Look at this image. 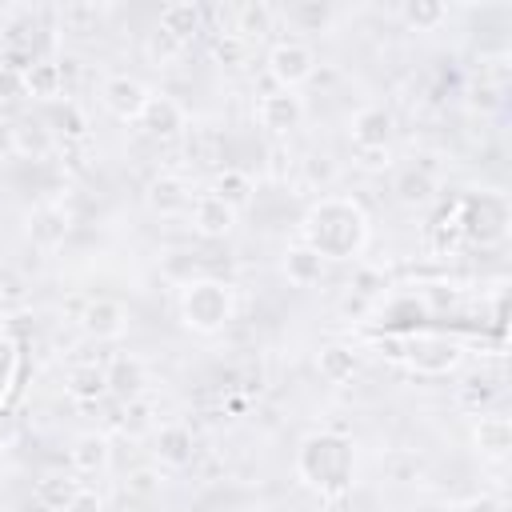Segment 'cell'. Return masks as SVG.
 <instances>
[{"label":"cell","instance_id":"obj_34","mask_svg":"<svg viewBox=\"0 0 512 512\" xmlns=\"http://www.w3.org/2000/svg\"><path fill=\"white\" fill-rule=\"evenodd\" d=\"M108 12H112L108 4H64V8H60V20H64L68 28H76V32H92Z\"/></svg>","mask_w":512,"mask_h":512},{"label":"cell","instance_id":"obj_46","mask_svg":"<svg viewBox=\"0 0 512 512\" xmlns=\"http://www.w3.org/2000/svg\"><path fill=\"white\" fill-rule=\"evenodd\" d=\"M356 160H360V168L380 172V168H392V148H364V152H356Z\"/></svg>","mask_w":512,"mask_h":512},{"label":"cell","instance_id":"obj_48","mask_svg":"<svg viewBox=\"0 0 512 512\" xmlns=\"http://www.w3.org/2000/svg\"><path fill=\"white\" fill-rule=\"evenodd\" d=\"M376 348H380V356H388V360H404V340H400V336H380Z\"/></svg>","mask_w":512,"mask_h":512},{"label":"cell","instance_id":"obj_22","mask_svg":"<svg viewBox=\"0 0 512 512\" xmlns=\"http://www.w3.org/2000/svg\"><path fill=\"white\" fill-rule=\"evenodd\" d=\"M64 232H68V212H64V204L48 200V204H36V208H32V216H28V240H32V244L56 248V244L64 240Z\"/></svg>","mask_w":512,"mask_h":512},{"label":"cell","instance_id":"obj_36","mask_svg":"<svg viewBox=\"0 0 512 512\" xmlns=\"http://www.w3.org/2000/svg\"><path fill=\"white\" fill-rule=\"evenodd\" d=\"M300 180H304L312 192H316V188L328 192V184L336 180V164H332L328 156H316V152H312V156L300 160Z\"/></svg>","mask_w":512,"mask_h":512},{"label":"cell","instance_id":"obj_12","mask_svg":"<svg viewBox=\"0 0 512 512\" xmlns=\"http://www.w3.org/2000/svg\"><path fill=\"white\" fill-rule=\"evenodd\" d=\"M188 220H192V232H196V236H204V240H224V236L236 232L240 212H232L220 196L200 192V196H192V204H188Z\"/></svg>","mask_w":512,"mask_h":512},{"label":"cell","instance_id":"obj_5","mask_svg":"<svg viewBox=\"0 0 512 512\" xmlns=\"http://www.w3.org/2000/svg\"><path fill=\"white\" fill-rule=\"evenodd\" d=\"M264 68H268L276 88L296 92L300 84H308L316 76V52L304 40H276L268 48V56H264Z\"/></svg>","mask_w":512,"mask_h":512},{"label":"cell","instance_id":"obj_37","mask_svg":"<svg viewBox=\"0 0 512 512\" xmlns=\"http://www.w3.org/2000/svg\"><path fill=\"white\" fill-rule=\"evenodd\" d=\"M460 240H464V232H460V220H456V208H452V212H444V216L436 220V228H432V252H436V256H448V252H456Z\"/></svg>","mask_w":512,"mask_h":512},{"label":"cell","instance_id":"obj_19","mask_svg":"<svg viewBox=\"0 0 512 512\" xmlns=\"http://www.w3.org/2000/svg\"><path fill=\"white\" fill-rule=\"evenodd\" d=\"M392 196H396L404 208H428V204L436 200V176H432L424 164L400 168L396 180H392Z\"/></svg>","mask_w":512,"mask_h":512},{"label":"cell","instance_id":"obj_21","mask_svg":"<svg viewBox=\"0 0 512 512\" xmlns=\"http://www.w3.org/2000/svg\"><path fill=\"white\" fill-rule=\"evenodd\" d=\"M64 64L60 60H48V56H36L32 60V68L24 72V84H28V100H44V104H52V100H60L64 96Z\"/></svg>","mask_w":512,"mask_h":512},{"label":"cell","instance_id":"obj_45","mask_svg":"<svg viewBox=\"0 0 512 512\" xmlns=\"http://www.w3.org/2000/svg\"><path fill=\"white\" fill-rule=\"evenodd\" d=\"M460 512H508V504L500 496H492V492H476V496H468L460 504Z\"/></svg>","mask_w":512,"mask_h":512},{"label":"cell","instance_id":"obj_23","mask_svg":"<svg viewBox=\"0 0 512 512\" xmlns=\"http://www.w3.org/2000/svg\"><path fill=\"white\" fill-rule=\"evenodd\" d=\"M200 24H204V12H200L196 0H172V4L160 8V20H156V28L168 32L172 40H180V44H188L200 32Z\"/></svg>","mask_w":512,"mask_h":512},{"label":"cell","instance_id":"obj_28","mask_svg":"<svg viewBox=\"0 0 512 512\" xmlns=\"http://www.w3.org/2000/svg\"><path fill=\"white\" fill-rule=\"evenodd\" d=\"M316 368L328 384H348L356 372H360V356L348 348V344H324L316 352Z\"/></svg>","mask_w":512,"mask_h":512},{"label":"cell","instance_id":"obj_7","mask_svg":"<svg viewBox=\"0 0 512 512\" xmlns=\"http://www.w3.org/2000/svg\"><path fill=\"white\" fill-rule=\"evenodd\" d=\"M148 100H152V88H148L140 76L112 72V76H104V84H100V104H104V112L116 116L120 124H136V120L144 116Z\"/></svg>","mask_w":512,"mask_h":512},{"label":"cell","instance_id":"obj_24","mask_svg":"<svg viewBox=\"0 0 512 512\" xmlns=\"http://www.w3.org/2000/svg\"><path fill=\"white\" fill-rule=\"evenodd\" d=\"M64 392H68L72 400H80V404H100V400L108 396L104 364H92V360L72 364V368H68V376H64Z\"/></svg>","mask_w":512,"mask_h":512},{"label":"cell","instance_id":"obj_15","mask_svg":"<svg viewBox=\"0 0 512 512\" xmlns=\"http://www.w3.org/2000/svg\"><path fill=\"white\" fill-rule=\"evenodd\" d=\"M144 200H148L152 212L176 216V212H188V204H192V184H188L180 172H160V176L148 180Z\"/></svg>","mask_w":512,"mask_h":512},{"label":"cell","instance_id":"obj_17","mask_svg":"<svg viewBox=\"0 0 512 512\" xmlns=\"http://www.w3.org/2000/svg\"><path fill=\"white\" fill-rule=\"evenodd\" d=\"M68 460H72V472L80 476H100L108 472L112 464V440L104 432H80L68 448Z\"/></svg>","mask_w":512,"mask_h":512},{"label":"cell","instance_id":"obj_13","mask_svg":"<svg viewBox=\"0 0 512 512\" xmlns=\"http://www.w3.org/2000/svg\"><path fill=\"white\" fill-rule=\"evenodd\" d=\"M104 380H108V396H116L120 404L124 400H136L148 388V364L136 352H116L104 364Z\"/></svg>","mask_w":512,"mask_h":512},{"label":"cell","instance_id":"obj_42","mask_svg":"<svg viewBox=\"0 0 512 512\" xmlns=\"http://www.w3.org/2000/svg\"><path fill=\"white\" fill-rule=\"evenodd\" d=\"M64 512H104V496H100L96 488H84V484H80Z\"/></svg>","mask_w":512,"mask_h":512},{"label":"cell","instance_id":"obj_6","mask_svg":"<svg viewBox=\"0 0 512 512\" xmlns=\"http://www.w3.org/2000/svg\"><path fill=\"white\" fill-rule=\"evenodd\" d=\"M464 360L460 344L448 336H404V364L420 376H448Z\"/></svg>","mask_w":512,"mask_h":512},{"label":"cell","instance_id":"obj_38","mask_svg":"<svg viewBox=\"0 0 512 512\" xmlns=\"http://www.w3.org/2000/svg\"><path fill=\"white\" fill-rule=\"evenodd\" d=\"M212 60L224 64V68H240V64L248 60V44H244L240 36H232V32H220V36L212 40Z\"/></svg>","mask_w":512,"mask_h":512},{"label":"cell","instance_id":"obj_47","mask_svg":"<svg viewBox=\"0 0 512 512\" xmlns=\"http://www.w3.org/2000/svg\"><path fill=\"white\" fill-rule=\"evenodd\" d=\"M16 156V120L0 116V160H12Z\"/></svg>","mask_w":512,"mask_h":512},{"label":"cell","instance_id":"obj_41","mask_svg":"<svg viewBox=\"0 0 512 512\" xmlns=\"http://www.w3.org/2000/svg\"><path fill=\"white\" fill-rule=\"evenodd\" d=\"M388 476H392L396 484H412V480L420 476V460L408 456V452H396V456L388 460Z\"/></svg>","mask_w":512,"mask_h":512},{"label":"cell","instance_id":"obj_4","mask_svg":"<svg viewBox=\"0 0 512 512\" xmlns=\"http://www.w3.org/2000/svg\"><path fill=\"white\" fill-rule=\"evenodd\" d=\"M456 220L460 232L472 236L476 244H500L508 232V200L500 192H472L456 204Z\"/></svg>","mask_w":512,"mask_h":512},{"label":"cell","instance_id":"obj_2","mask_svg":"<svg viewBox=\"0 0 512 512\" xmlns=\"http://www.w3.org/2000/svg\"><path fill=\"white\" fill-rule=\"evenodd\" d=\"M352 476H356V444L344 432L320 428V432L300 440L296 480L304 488H312L320 500H328V504L344 500L348 488H352Z\"/></svg>","mask_w":512,"mask_h":512},{"label":"cell","instance_id":"obj_3","mask_svg":"<svg viewBox=\"0 0 512 512\" xmlns=\"http://www.w3.org/2000/svg\"><path fill=\"white\" fill-rule=\"evenodd\" d=\"M236 312V296L232 284L216 280V276H192L180 284V320L188 332L200 336H216Z\"/></svg>","mask_w":512,"mask_h":512},{"label":"cell","instance_id":"obj_39","mask_svg":"<svg viewBox=\"0 0 512 512\" xmlns=\"http://www.w3.org/2000/svg\"><path fill=\"white\" fill-rule=\"evenodd\" d=\"M160 472L156 468H132L128 476H124V492L128 496H136V500H148V496H156L160 492Z\"/></svg>","mask_w":512,"mask_h":512},{"label":"cell","instance_id":"obj_29","mask_svg":"<svg viewBox=\"0 0 512 512\" xmlns=\"http://www.w3.org/2000/svg\"><path fill=\"white\" fill-rule=\"evenodd\" d=\"M448 16H452V8L440 4V0H404V4H400V20H404L412 32H436Z\"/></svg>","mask_w":512,"mask_h":512},{"label":"cell","instance_id":"obj_44","mask_svg":"<svg viewBox=\"0 0 512 512\" xmlns=\"http://www.w3.org/2000/svg\"><path fill=\"white\" fill-rule=\"evenodd\" d=\"M16 440H20V420H16V412H12V408H4V404H0V452H8Z\"/></svg>","mask_w":512,"mask_h":512},{"label":"cell","instance_id":"obj_32","mask_svg":"<svg viewBox=\"0 0 512 512\" xmlns=\"http://www.w3.org/2000/svg\"><path fill=\"white\" fill-rule=\"evenodd\" d=\"M456 400H460V408H468V412L480 416V412H488V404L496 400V384H492L488 376H472L468 384H460V396H456Z\"/></svg>","mask_w":512,"mask_h":512},{"label":"cell","instance_id":"obj_14","mask_svg":"<svg viewBox=\"0 0 512 512\" xmlns=\"http://www.w3.org/2000/svg\"><path fill=\"white\" fill-rule=\"evenodd\" d=\"M136 124L144 128V136L168 144V140L184 136V128H188V112H184V104H176L172 96H156V92H152V100H148V108H144V116H140Z\"/></svg>","mask_w":512,"mask_h":512},{"label":"cell","instance_id":"obj_11","mask_svg":"<svg viewBox=\"0 0 512 512\" xmlns=\"http://www.w3.org/2000/svg\"><path fill=\"white\" fill-rule=\"evenodd\" d=\"M152 452H156L160 468H168V472H184V468L196 460V432H192L184 420L160 424V428L152 432Z\"/></svg>","mask_w":512,"mask_h":512},{"label":"cell","instance_id":"obj_43","mask_svg":"<svg viewBox=\"0 0 512 512\" xmlns=\"http://www.w3.org/2000/svg\"><path fill=\"white\" fill-rule=\"evenodd\" d=\"M12 368H16V340L0 332V396H4V384L12 380Z\"/></svg>","mask_w":512,"mask_h":512},{"label":"cell","instance_id":"obj_40","mask_svg":"<svg viewBox=\"0 0 512 512\" xmlns=\"http://www.w3.org/2000/svg\"><path fill=\"white\" fill-rule=\"evenodd\" d=\"M20 100H28L24 72H16V68H4V64H0V104H20Z\"/></svg>","mask_w":512,"mask_h":512},{"label":"cell","instance_id":"obj_26","mask_svg":"<svg viewBox=\"0 0 512 512\" xmlns=\"http://www.w3.org/2000/svg\"><path fill=\"white\" fill-rule=\"evenodd\" d=\"M80 480H72L68 472H44L36 484H32V500L44 508V512H64L68 500L76 496Z\"/></svg>","mask_w":512,"mask_h":512},{"label":"cell","instance_id":"obj_49","mask_svg":"<svg viewBox=\"0 0 512 512\" xmlns=\"http://www.w3.org/2000/svg\"><path fill=\"white\" fill-rule=\"evenodd\" d=\"M8 20H12V8H8V4H0V28H4Z\"/></svg>","mask_w":512,"mask_h":512},{"label":"cell","instance_id":"obj_18","mask_svg":"<svg viewBox=\"0 0 512 512\" xmlns=\"http://www.w3.org/2000/svg\"><path fill=\"white\" fill-rule=\"evenodd\" d=\"M472 444L480 456L488 460H504L512 448V420L496 416V412H480V420L472 424Z\"/></svg>","mask_w":512,"mask_h":512},{"label":"cell","instance_id":"obj_20","mask_svg":"<svg viewBox=\"0 0 512 512\" xmlns=\"http://www.w3.org/2000/svg\"><path fill=\"white\" fill-rule=\"evenodd\" d=\"M276 24V8L268 0H244L232 8V36H240L244 44L252 40H264Z\"/></svg>","mask_w":512,"mask_h":512},{"label":"cell","instance_id":"obj_10","mask_svg":"<svg viewBox=\"0 0 512 512\" xmlns=\"http://www.w3.org/2000/svg\"><path fill=\"white\" fill-rule=\"evenodd\" d=\"M80 328L100 340V344H112L128 332V308L116 300V296H92L84 308H80Z\"/></svg>","mask_w":512,"mask_h":512},{"label":"cell","instance_id":"obj_35","mask_svg":"<svg viewBox=\"0 0 512 512\" xmlns=\"http://www.w3.org/2000/svg\"><path fill=\"white\" fill-rule=\"evenodd\" d=\"M184 48L188 44H180V40H172L168 32H148V44H144V52H148V60L156 64V68H168V64H176L180 56H184Z\"/></svg>","mask_w":512,"mask_h":512},{"label":"cell","instance_id":"obj_16","mask_svg":"<svg viewBox=\"0 0 512 512\" xmlns=\"http://www.w3.org/2000/svg\"><path fill=\"white\" fill-rule=\"evenodd\" d=\"M284 276H288V284L292 288H316L320 280H324V268H328V260L316 252V248H308L304 240H296V244H288L284 248Z\"/></svg>","mask_w":512,"mask_h":512},{"label":"cell","instance_id":"obj_27","mask_svg":"<svg viewBox=\"0 0 512 512\" xmlns=\"http://www.w3.org/2000/svg\"><path fill=\"white\" fill-rule=\"evenodd\" d=\"M296 32H328L332 20H336V8L328 0H296L280 12Z\"/></svg>","mask_w":512,"mask_h":512},{"label":"cell","instance_id":"obj_1","mask_svg":"<svg viewBox=\"0 0 512 512\" xmlns=\"http://www.w3.org/2000/svg\"><path fill=\"white\" fill-rule=\"evenodd\" d=\"M300 232H304L300 240L316 248L324 260H356L372 236V220L356 196L328 192L304 212Z\"/></svg>","mask_w":512,"mask_h":512},{"label":"cell","instance_id":"obj_8","mask_svg":"<svg viewBox=\"0 0 512 512\" xmlns=\"http://www.w3.org/2000/svg\"><path fill=\"white\" fill-rule=\"evenodd\" d=\"M304 116H308V104H304L300 92L272 88V92H264L260 104H256V124H260L264 132H272V136L296 132V128L304 124Z\"/></svg>","mask_w":512,"mask_h":512},{"label":"cell","instance_id":"obj_9","mask_svg":"<svg viewBox=\"0 0 512 512\" xmlns=\"http://www.w3.org/2000/svg\"><path fill=\"white\" fill-rule=\"evenodd\" d=\"M392 132H396V116L384 104H364L348 120V140H352L356 152H364V148H388L392 144Z\"/></svg>","mask_w":512,"mask_h":512},{"label":"cell","instance_id":"obj_30","mask_svg":"<svg viewBox=\"0 0 512 512\" xmlns=\"http://www.w3.org/2000/svg\"><path fill=\"white\" fill-rule=\"evenodd\" d=\"M52 148H56V136H52V128H48L44 120H24V124H16V156L44 160V156H52Z\"/></svg>","mask_w":512,"mask_h":512},{"label":"cell","instance_id":"obj_31","mask_svg":"<svg viewBox=\"0 0 512 512\" xmlns=\"http://www.w3.org/2000/svg\"><path fill=\"white\" fill-rule=\"evenodd\" d=\"M52 128V136H64V140H84L88 136V116L76 108V100H60L52 120H44Z\"/></svg>","mask_w":512,"mask_h":512},{"label":"cell","instance_id":"obj_33","mask_svg":"<svg viewBox=\"0 0 512 512\" xmlns=\"http://www.w3.org/2000/svg\"><path fill=\"white\" fill-rule=\"evenodd\" d=\"M148 428H152V404H148L144 396L124 400V404H120V432H124V436H144Z\"/></svg>","mask_w":512,"mask_h":512},{"label":"cell","instance_id":"obj_25","mask_svg":"<svg viewBox=\"0 0 512 512\" xmlns=\"http://www.w3.org/2000/svg\"><path fill=\"white\" fill-rule=\"evenodd\" d=\"M208 192L220 196L232 212H244V208L256 200V180H252V172H244V168H220Z\"/></svg>","mask_w":512,"mask_h":512}]
</instances>
